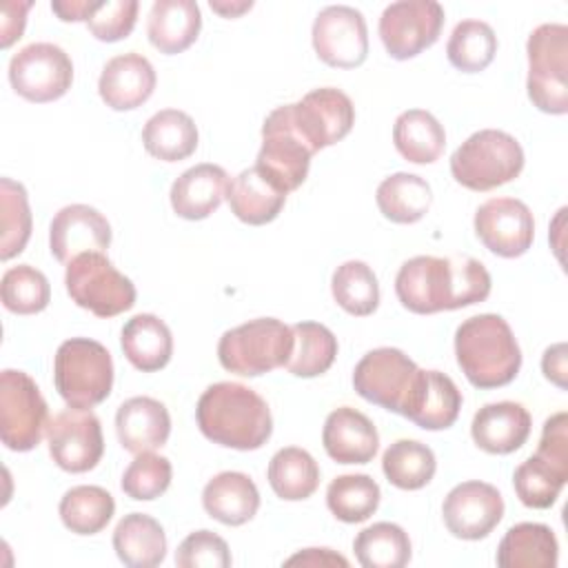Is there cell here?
<instances>
[{"label": "cell", "mask_w": 568, "mask_h": 568, "mask_svg": "<svg viewBox=\"0 0 568 568\" xmlns=\"http://www.w3.org/2000/svg\"><path fill=\"white\" fill-rule=\"evenodd\" d=\"M153 64L135 51L111 58L100 73L98 93L113 111H133L142 106L155 89Z\"/></svg>", "instance_id": "cell-21"}, {"label": "cell", "mask_w": 568, "mask_h": 568, "mask_svg": "<svg viewBox=\"0 0 568 568\" xmlns=\"http://www.w3.org/2000/svg\"><path fill=\"white\" fill-rule=\"evenodd\" d=\"M532 428L530 413L517 402L484 404L470 424L473 442L490 455H508L519 450Z\"/></svg>", "instance_id": "cell-23"}, {"label": "cell", "mask_w": 568, "mask_h": 568, "mask_svg": "<svg viewBox=\"0 0 568 568\" xmlns=\"http://www.w3.org/2000/svg\"><path fill=\"white\" fill-rule=\"evenodd\" d=\"M444 27V7L435 0H399L379 18V38L386 53L408 60L433 47Z\"/></svg>", "instance_id": "cell-13"}, {"label": "cell", "mask_w": 568, "mask_h": 568, "mask_svg": "<svg viewBox=\"0 0 568 568\" xmlns=\"http://www.w3.org/2000/svg\"><path fill=\"white\" fill-rule=\"evenodd\" d=\"M331 291L339 308L348 315L366 317L379 306V282L373 268L362 260H348L333 271Z\"/></svg>", "instance_id": "cell-40"}, {"label": "cell", "mask_w": 568, "mask_h": 568, "mask_svg": "<svg viewBox=\"0 0 568 568\" xmlns=\"http://www.w3.org/2000/svg\"><path fill=\"white\" fill-rule=\"evenodd\" d=\"M286 566H342L346 568L348 566V559L342 557L339 552H333L331 548H306L293 557H288L284 561Z\"/></svg>", "instance_id": "cell-52"}, {"label": "cell", "mask_w": 568, "mask_h": 568, "mask_svg": "<svg viewBox=\"0 0 568 568\" xmlns=\"http://www.w3.org/2000/svg\"><path fill=\"white\" fill-rule=\"evenodd\" d=\"M497 53V36L493 27L484 20H462L455 24L446 55L448 62L464 73L484 71Z\"/></svg>", "instance_id": "cell-43"}, {"label": "cell", "mask_w": 568, "mask_h": 568, "mask_svg": "<svg viewBox=\"0 0 568 568\" xmlns=\"http://www.w3.org/2000/svg\"><path fill=\"white\" fill-rule=\"evenodd\" d=\"M490 273L470 255H417L406 260L395 277V295L417 315L455 311L490 295Z\"/></svg>", "instance_id": "cell-1"}, {"label": "cell", "mask_w": 568, "mask_h": 568, "mask_svg": "<svg viewBox=\"0 0 568 568\" xmlns=\"http://www.w3.org/2000/svg\"><path fill=\"white\" fill-rule=\"evenodd\" d=\"M0 260L7 262L16 255H20L31 237V209L27 189L11 180H0Z\"/></svg>", "instance_id": "cell-44"}, {"label": "cell", "mask_w": 568, "mask_h": 568, "mask_svg": "<svg viewBox=\"0 0 568 568\" xmlns=\"http://www.w3.org/2000/svg\"><path fill=\"white\" fill-rule=\"evenodd\" d=\"M393 142L399 155L413 164L439 160L446 146V131L439 120L424 109H408L393 124Z\"/></svg>", "instance_id": "cell-33"}, {"label": "cell", "mask_w": 568, "mask_h": 568, "mask_svg": "<svg viewBox=\"0 0 568 568\" xmlns=\"http://www.w3.org/2000/svg\"><path fill=\"white\" fill-rule=\"evenodd\" d=\"M541 371L546 375V379H550L555 386L559 388H566V344L559 342V344H552L544 351V357H541Z\"/></svg>", "instance_id": "cell-51"}, {"label": "cell", "mask_w": 568, "mask_h": 568, "mask_svg": "<svg viewBox=\"0 0 568 568\" xmlns=\"http://www.w3.org/2000/svg\"><path fill=\"white\" fill-rule=\"evenodd\" d=\"M49 424L47 402L38 384L24 373L4 368L0 373V437L9 450L36 448Z\"/></svg>", "instance_id": "cell-9"}, {"label": "cell", "mask_w": 568, "mask_h": 568, "mask_svg": "<svg viewBox=\"0 0 568 568\" xmlns=\"http://www.w3.org/2000/svg\"><path fill=\"white\" fill-rule=\"evenodd\" d=\"M229 184V173L222 166L211 162L195 164L171 184V206L184 220H204L220 209Z\"/></svg>", "instance_id": "cell-25"}, {"label": "cell", "mask_w": 568, "mask_h": 568, "mask_svg": "<svg viewBox=\"0 0 568 568\" xmlns=\"http://www.w3.org/2000/svg\"><path fill=\"white\" fill-rule=\"evenodd\" d=\"M382 470L395 488L419 490L433 479L437 462L426 444L417 439H397L384 450Z\"/></svg>", "instance_id": "cell-38"}, {"label": "cell", "mask_w": 568, "mask_h": 568, "mask_svg": "<svg viewBox=\"0 0 568 568\" xmlns=\"http://www.w3.org/2000/svg\"><path fill=\"white\" fill-rule=\"evenodd\" d=\"M53 13L62 20V22H80V20H89L91 11L95 9V2H87V0H67V2H51Z\"/></svg>", "instance_id": "cell-53"}, {"label": "cell", "mask_w": 568, "mask_h": 568, "mask_svg": "<svg viewBox=\"0 0 568 568\" xmlns=\"http://www.w3.org/2000/svg\"><path fill=\"white\" fill-rule=\"evenodd\" d=\"M462 408V393L455 382L439 371H417L408 399L399 415L424 430L450 428Z\"/></svg>", "instance_id": "cell-20"}, {"label": "cell", "mask_w": 568, "mask_h": 568, "mask_svg": "<svg viewBox=\"0 0 568 568\" xmlns=\"http://www.w3.org/2000/svg\"><path fill=\"white\" fill-rule=\"evenodd\" d=\"M226 200H229L231 213L240 222L251 226H262L273 222L280 215L286 202V195L277 191L255 166H251L231 180Z\"/></svg>", "instance_id": "cell-32"}, {"label": "cell", "mask_w": 568, "mask_h": 568, "mask_svg": "<svg viewBox=\"0 0 568 568\" xmlns=\"http://www.w3.org/2000/svg\"><path fill=\"white\" fill-rule=\"evenodd\" d=\"M115 433L124 450L133 455L151 453L164 446L171 435L169 410L153 397H131L115 413Z\"/></svg>", "instance_id": "cell-24"}, {"label": "cell", "mask_w": 568, "mask_h": 568, "mask_svg": "<svg viewBox=\"0 0 568 568\" xmlns=\"http://www.w3.org/2000/svg\"><path fill=\"white\" fill-rule=\"evenodd\" d=\"M138 20V2L135 0H106L95 2L87 27L100 42H118L124 40Z\"/></svg>", "instance_id": "cell-48"}, {"label": "cell", "mask_w": 568, "mask_h": 568, "mask_svg": "<svg viewBox=\"0 0 568 568\" xmlns=\"http://www.w3.org/2000/svg\"><path fill=\"white\" fill-rule=\"evenodd\" d=\"M273 493L284 501L308 499L320 486V466L313 455L297 446L280 448L266 470Z\"/></svg>", "instance_id": "cell-35"}, {"label": "cell", "mask_w": 568, "mask_h": 568, "mask_svg": "<svg viewBox=\"0 0 568 568\" xmlns=\"http://www.w3.org/2000/svg\"><path fill=\"white\" fill-rule=\"evenodd\" d=\"M313 49L335 69H355L368 55V29L362 11L348 4L324 7L313 22Z\"/></svg>", "instance_id": "cell-16"}, {"label": "cell", "mask_w": 568, "mask_h": 568, "mask_svg": "<svg viewBox=\"0 0 568 568\" xmlns=\"http://www.w3.org/2000/svg\"><path fill=\"white\" fill-rule=\"evenodd\" d=\"M9 82L29 102H53L71 89L73 62L58 44L33 42L11 58Z\"/></svg>", "instance_id": "cell-12"}, {"label": "cell", "mask_w": 568, "mask_h": 568, "mask_svg": "<svg viewBox=\"0 0 568 568\" xmlns=\"http://www.w3.org/2000/svg\"><path fill=\"white\" fill-rule=\"evenodd\" d=\"M64 284L69 297L98 317H115L135 304L133 282L100 251L73 257L67 264Z\"/></svg>", "instance_id": "cell-8"}, {"label": "cell", "mask_w": 568, "mask_h": 568, "mask_svg": "<svg viewBox=\"0 0 568 568\" xmlns=\"http://www.w3.org/2000/svg\"><path fill=\"white\" fill-rule=\"evenodd\" d=\"M175 564L180 568H229L231 550L220 535L211 530H195L178 546Z\"/></svg>", "instance_id": "cell-47"}, {"label": "cell", "mask_w": 568, "mask_h": 568, "mask_svg": "<svg viewBox=\"0 0 568 568\" xmlns=\"http://www.w3.org/2000/svg\"><path fill=\"white\" fill-rule=\"evenodd\" d=\"M559 544L550 526L521 521L506 530L497 546L499 568H555Z\"/></svg>", "instance_id": "cell-28"}, {"label": "cell", "mask_w": 568, "mask_h": 568, "mask_svg": "<svg viewBox=\"0 0 568 568\" xmlns=\"http://www.w3.org/2000/svg\"><path fill=\"white\" fill-rule=\"evenodd\" d=\"M29 9H31V2H4L2 4V20H0L2 49H9L16 40L22 38Z\"/></svg>", "instance_id": "cell-50"}, {"label": "cell", "mask_w": 568, "mask_h": 568, "mask_svg": "<svg viewBox=\"0 0 568 568\" xmlns=\"http://www.w3.org/2000/svg\"><path fill=\"white\" fill-rule=\"evenodd\" d=\"M293 353V331L282 320L257 317L226 331L217 342V359L224 371L257 377L286 366Z\"/></svg>", "instance_id": "cell-5"}, {"label": "cell", "mask_w": 568, "mask_h": 568, "mask_svg": "<svg viewBox=\"0 0 568 568\" xmlns=\"http://www.w3.org/2000/svg\"><path fill=\"white\" fill-rule=\"evenodd\" d=\"M475 233L479 242L499 257L524 255L535 240L530 209L515 197H490L475 211Z\"/></svg>", "instance_id": "cell-18"}, {"label": "cell", "mask_w": 568, "mask_h": 568, "mask_svg": "<svg viewBox=\"0 0 568 568\" xmlns=\"http://www.w3.org/2000/svg\"><path fill=\"white\" fill-rule=\"evenodd\" d=\"M313 151L288 122L286 109H273L262 124V146L255 169L284 195L300 189L308 175Z\"/></svg>", "instance_id": "cell-10"}, {"label": "cell", "mask_w": 568, "mask_h": 568, "mask_svg": "<svg viewBox=\"0 0 568 568\" xmlns=\"http://www.w3.org/2000/svg\"><path fill=\"white\" fill-rule=\"evenodd\" d=\"M524 169V149L506 131L481 129L450 155L455 182L470 191H490L513 182Z\"/></svg>", "instance_id": "cell-6"}, {"label": "cell", "mask_w": 568, "mask_h": 568, "mask_svg": "<svg viewBox=\"0 0 568 568\" xmlns=\"http://www.w3.org/2000/svg\"><path fill=\"white\" fill-rule=\"evenodd\" d=\"M566 481L568 468H561L537 453L521 462L513 475V486L519 501L537 510L550 508L557 501Z\"/></svg>", "instance_id": "cell-41"}, {"label": "cell", "mask_w": 568, "mask_h": 568, "mask_svg": "<svg viewBox=\"0 0 568 568\" xmlns=\"http://www.w3.org/2000/svg\"><path fill=\"white\" fill-rule=\"evenodd\" d=\"M200 29L202 13L193 0H155L149 11V42L164 55L186 51L197 40Z\"/></svg>", "instance_id": "cell-26"}, {"label": "cell", "mask_w": 568, "mask_h": 568, "mask_svg": "<svg viewBox=\"0 0 568 568\" xmlns=\"http://www.w3.org/2000/svg\"><path fill=\"white\" fill-rule=\"evenodd\" d=\"M284 109L291 126L313 155L346 138L355 124L351 98L335 87L313 89L300 102L284 104Z\"/></svg>", "instance_id": "cell-11"}, {"label": "cell", "mask_w": 568, "mask_h": 568, "mask_svg": "<svg viewBox=\"0 0 568 568\" xmlns=\"http://www.w3.org/2000/svg\"><path fill=\"white\" fill-rule=\"evenodd\" d=\"M202 506L209 517L224 526L251 521L260 508V493L253 479L237 470L217 473L202 490Z\"/></svg>", "instance_id": "cell-27"}, {"label": "cell", "mask_w": 568, "mask_h": 568, "mask_svg": "<svg viewBox=\"0 0 568 568\" xmlns=\"http://www.w3.org/2000/svg\"><path fill=\"white\" fill-rule=\"evenodd\" d=\"M0 295L7 311L16 315H36L49 306L51 286L42 271L31 264H18L4 271Z\"/></svg>", "instance_id": "cell-45"}, {"label": "cell", "mask_w": 568, "mask_h": 568, "mask_svg": "<svg viewBox=\"0 0 568 568\" xmlns=\"http://www.w3.org/2000/svg\"><path fill=\"white\" fill-rule=\"evenodd\" d=\"M171 477H173L171 462L151 450V453L135 455V459L124 470L120 486L124 495H129L131 499L151 501L166 493V488L171 486Z\"/></svg>", "instance_id": "cell-46"}, {"label": "cell", "mask_w": 568, "mask_h": 568, "mask_svg": "<svg viewBox=\"0 0 568 568\" xmlns=\"http://www.w3.org/2000/svg\"><path fill=\"white\" fill-rule=\"evenodd\" d=\"M322 444L337 464H368L379 448V435L364 413L339 406L324 422Z\"/></svg>", "instance_id": "cell-22"}, {"label": "cell", "mask_w": 568, "mask_h": 568, "mask_svg": "<svg viewBox=\"0 0 568 568\" xmlns=\"http://www.w3.org/2000/svg\"><path fill=\"white\" fill-rule=\"evenodd\" d=\"M122 353L133 368L142 373H155L164 368L173 355L171 328L151 313L133 315L122 326Z\"/></svg>", "instance_id": "cell-29"}, {"label": "cell", "mask_w": 568, "mask_h": 568, "mask_svg": "<svg viewBox=\"0 0 568 568\" xmlns=\"http://www.w3.org/2000/svg\"><path fill=\"white\" fill-rule=\"evenodd\" d=\"M382 490L368 475H339L326 488L328 510L344 524L366 521L379 506Z\"/></svg>", "instance_id": "cell-42"}, {"label": "cell", "mask_w": 568, "mask_h": 568, "mask_svg": "<svg viewBox=\"0 0 568 568\" xmlns=\"http://www.w3.org/2000/svg\"><path fill=\"white\" fill-rule=\"evenodd\" d=\"M442 515L453 537L477 541L488 537L501 521L504 497L493 484L479 479L462 481L444 497Z\"/></svg>", "instance_id": "cell-17"}, {"label": "cell", "mask_w": 568, "mask_h": 568, "mask_svg": "<svg viewBox=\"0 0 568 568\" xmlns=\"http://www.w3.org/2000/svg\"><path fill=\"white\" fill-rule=\"evenodd\" d=\"M60 519L75 535H95L115 513L113 495L100 486H73L60 499Z\"/></svg>", "instance_id": "cell-39"}, {"label": "cell", "mask_w": 568, "mask_h": 568, "mask_svg": "<svg viewBox=\"0 0 568 568\" xmlns=\"http://www.w3.org/2000/svg\"><path fill=\"white\" fill-rule=\"evenodd\" d=\"M111 244L109 220L89 204H69L60 209L49 226V248L60 264L91 251L104 253Z\"/></svg>", "instance_id": "cell-19"}, {"label": "cell", "mask_w": 568, "mask_h": 568, "mask_svg": "<svg viewBox=\"0 0 568 568\" xmlns=\"http://www.w3.org/2000/svg\"><path fill=\"white\" fill-rule=\"evenodd\" d=\"M253 7L251 0H242V2H217V0H211V9L224 18H237L242 16L244 11H248Z\"/></svg>", "instance_id": "cell-54"}, {"label": "cell", "mask_w": 568, "mask_h": 568, "mask_svg": "<svg viewBox=\"0 0 568 568\" xmlns=\"http://www.w3.org/2000/svg\"><path fill=\"white\" fill-rule=\"evenodd\" d=\"M528 98L550 115L568 111V27L559 22L539 24L526 42Z\"/></svg>", "instance_id": "cell-7"}, {"label": "cell", "mask_w": 568, "mask_h": 568, "mask_svg": "<svg viewBox=\"0 0 568 568\" xmlns=\"http://www.w3.org/2000/svg\"><path fill=\"white\" fill-rule=\"evenodd\" d=\"M197 126L193 118L180 109H162L153 113L142 129L146 153L162 162H180L197 149Z\"/></svg>", "instance_id": "cell-31"}, {"label": "cell", "mask_w": 568, "mask_h": 568, "mask_svg": "<svg viewBox=\"0 0 568 568\" xmlns=\"http://www.w3.org/2000/svg\"><path fill=\"white\" fill-rule=\"evenodd\" d=\"M375 202L386 220L395 224H413L428 213L433 191L430 184L415 173H393L379 182Z\"/></svg>", "instance_id": "cell-34"}, {"label": "cell", "mask_w": 568, "mask_h": 568, "mask_svg": "<svg viewBox=\"0 0 568 568\" xmlns=\"http://www.w3.org/2000/svg\"><path fill=\"white\" fill-rule=\"evenodd\" d=\"M51 459L67 473H87L98 466L104 453L102 426L91 410L64 408L47 424Z\"/></svg>", "instance_id": "cell-15"}, {"label": "cell", "mask_w": 568, "mask_h": 568, "mask_svg": "<svg viewBox=\"0 0 568 568\" xmlns=\"http://www.w3.org/2000/svg\"><path fill=\"white\" fill-rule=\"evenodd\" d=\"M293 331V353L286 368L295 377H317L326 373L337 357V337L317 322H297Z\"/></svg>", "instance_id": "cell-36"}, {"label": "cell", "mask_w": 568, "mask_h": 568, "mask_svg": "<svg viewBox=\"0 0 568 568\" xmlns=\"http://www.w3.org/2000/svg\"><path fill=\"white\" fill-rule=\"evenodd\" d=\"M195 419L206 439L235 450H257L273 433L264 397L237 382L211 384L197 399Z\"/></svg>", "instance_id": "cell-2"}, {"label": "cell", "mask_w": 568, "mask_h": 568, "mask_svg": "<svg viewBox=\"0 0 568 568\" xmlns=\"http://www.w3.org/2000/svg\"><path fill=\"white\" fill-rule=\"evenodd\" d=\"M353 550L364 568H404L410 561L408 532L390 521H377L359 530Z\"/></svg>", "instance_id": "cell-37"}, {"label": "cell", "mask_w": 568, "mask_h": 568, "mask_svg": "<svg viewBox=\"0 0 568 568\" xmlns=\"http://www.w3.org/2000/svg\"><path fill=\"white\" fill-rule=\"evenodd\" d=\"M53 382L67 406L91 410L111 395V353L95 339L71 337L55 351Z\"/></svg>", "instance_id": "cell-4"}, {"label": "cell", "mask_w": 568, "mask_h": 568, "mask_svg": "<svg viewBox=\"0 0 568 568\" xmlns=\"http://www.w3.org/2000/svg\"><path fill=\"white\" fill-rule=\"evenodd\" d=\"M417 371V364L404 351L390 346L373 348L357 362L353 388L366 402L390 413H402Z\"/></svg>", "instance_id": "cell-14"}, {"label": "cell", "mask_w": 568, "mask_h": 568, "mask_svg": "<svg viewBox=\"0 0 568 568\" xmlns=\"http://www.w3.org/2000/svg\"><path fill=\"white\" fill-rule=\"evenodd\" d=\"M113 550L129 568H153L166 557L164 528L151 515L129 513L113 530Z\"/></svg>", "instance_id": "cell-30"}, {"label": "cell", "mask_w": 568, "mask_h": 568, "mask_svg": "<svg viewBox=\"0 0 568 568\" xmlns=\"http://www.w3.org/2000/svg\"><path fill=\"white\" fill-rule=\"evenodd\" d=\"M455 357L466 379L477 388L510 384L521 368L519 344L501 315L481 313L455 331Z\"/></svg>", "instance_id": "cell-3"}, {"label": "cell", "mask_w": 568, "mask_h": 568, "mask_svg": "<svg viewBox=\"0 0 568 568\" xmlns=\"http://www.w3.org/2000/svg\"><path fill=\"white\" fill-rule=\"evenodd\" d=\"M537 455L561 468H568V415L564 410L550 415L544 422Z\"/></svg>", "instance_id": "cell-49"}]
</instances>
